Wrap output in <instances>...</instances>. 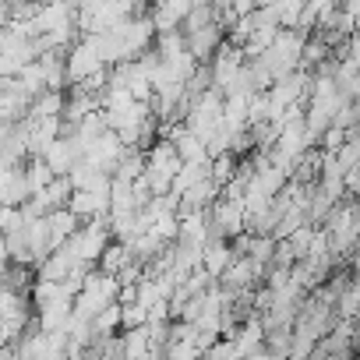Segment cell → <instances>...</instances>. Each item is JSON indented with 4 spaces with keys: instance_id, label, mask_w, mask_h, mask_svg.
I'll list each match as a JSON object with an SVG mask.
<instances>
[{
    "instance_id": "1",
    "label": "cell",
    "mask_w": 360,
    "mask_h": 360,
    "mask_svg": "<svg viewBox=\"0 0 360 360\" xmlns=\"http://www.w3.org/2000/svg\"><path fill=\"white\" fill-rule=\"evenodd\" d=\"M223 29L212 22V25H205V29H195V32H188L184 36V46H188V53L198 60V64H205V60H212V53L223 46Z\"/></svg>"
}]
</instances>
